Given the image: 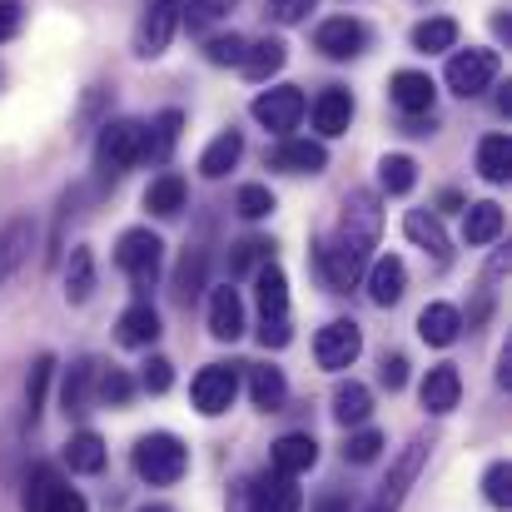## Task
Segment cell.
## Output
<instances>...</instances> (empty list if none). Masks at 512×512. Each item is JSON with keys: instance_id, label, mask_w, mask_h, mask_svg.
Listing matches in <instances>:
<instances>
[{"instance_id": "cell-1", "label": "cell", "mask_w": 512, "mask_h": 512, "mask_svg": "<svg viewBox=\"0 0 512 512\" xmlns=\"http://www.w3.org/2000/svg\"><path fill=\"white\" fill-rule=\"evenodd\" d=\"M378 234H383V209H378V194L373 189H353L343 199V214H339V229L329 239L314 244V264L324 274V284L334 294H348L358 289L373 249H378Z\"/></svg>"}, {"instance_id": "cell-2", "label": "cell", "mask_w": 512, "mask_h": 512, "mask_svg": "<svg viewBox=\"0 0 512 512\" xmlns=\"http://www.w3.org/2000/svg\"><path fill=\"white\" fill-rule=\"evenodd\" d=\"M130 463H135V478H140V483H150V488H174V483L189 473V448H184V438L155 428V433H145V438L135 443Z\"/></svg>"}, {"instance_id": "cell-3", "label": "cell", "mask_w": 512, "mask_h": 512, "mask_svg": "<svg viewBox=\"0 0 512 512\" xmlns=\"http://www.w3.org/2000/svg\"><path fill=\"white\" fill-rule=\"evenodd\" d=\"M145 155V125L140 120H105L95 135V174L100 184H115L140 165Z\"/></svg>"}, {"instance_id": "cell-4", "label": "cell", "mask_w": 512, "mask_h": 512, "mask_svg": "<svg viewBox=\"0 0 512 512\" xmlns=\"http://www.w3.org/2000/svg\"><path fill=\"white\" fill-rule=\"evenodd\" d=\"M115 264H120V274H125L135 289H155V279H160V269H165V239H160L155 229L135 224V229H125V234L115 239Z\"/></svg>"}, {"instance_id": "cell-5", "label": "cell", "mask_w": 512, "mask_h": 512, "mask_svg": "<svg viewBox=\"0 0 512 512\" xmlns=\"http://www.w3.org/2000/svg\"><path fill=\"white\" fill-rule=\"evenodd\" d=\"M20 508L25 512H90L85 493L65 483V473L55 463H35L25 473V493H20Z\"/></svg>"}, {"instance_id": "cell-6", "label": "cell", "mask_w": 512, "mask_h": 512, "mask_svg": "<svg viewBox=\"0 0 512 512\" xmlns=\"http://www.w3.org/2000/svg\"><path fill=\"white\" fill-rule=\"evenodd\" d=\"M239 398V363H204L189 383V403L199 418H224Z\"/></svg>"}, {"instance_id": "cell-7", "label": "cell", "mask_w": 512, "mask_h": 512, "mask_svg": "<svg viewBox=\"0 0 512 512\" xmlns=\"http://www.w3.org/2000/svg\"><path fill=\"white\" fill-rule=\"evenodd\" d=\"M428 453H433V443L428 438H413L398 458H393V468H388V478L378 483V493H373V503L363 512H398L403 508V498H408V488L418 483V473H423V463H428Z\"/></svg>"}, {"instance_id": "cell-8", "label": "cell", "mask_w": 512, "mask_h": 512, "mask_svg": "<svg viewBox=\"0 0 512 512\" xmlns=\"http://www.w3.org/2000/svg\"><path fill=\"white\" fill-rule=\"evenodd\" d=\"M304 110H309V100H304L299 85H274V90L254 95V105H249V115H254L269 135H279V140H289V135L299 130Z\"/></svg>"}, {"instance_id": "cell-9", "label": "cell", "mask_w": 512, "mask_h": 512, "mask_svg": "<svg viewBox=\"0 0 512 512\" xmlns=\"http://www.w3.org/2000/svg\"><path fill=\"white\" fill-rule=\"evenodd\" d=\"M443 80H448V90L463 95V100L483 95V90L498 80V50H483V45H473V50H453Z\"/></svg>"}, {"instance_id": "cell-10", "label": "cell", "mask_w": 512, "mask_h": 512, "mask_svg": "<svg viewBox=\"0 0 512 512\" xmlns=\"http://www.w3.org/2000/svg\"><path fill=\"white\" fill-rule=\"evenodd\" d=\"M179 0H145L140 20H135V55L140 60H160L170 50L174 30H179Z\"/></svg>"}, {"instance_id": "cell-11", "label": "cell", "mask_w": 512, "mask_h": 512, "mask_svg": "<svg viewBox=\"0 0 512 512\" xmlns=\"http://www.w3.org/2000/svg\"><path fill=\"white\" fill-rule=\"evenodd\" d=\"M244 512H304L299 478H284V473L264 468L259 478L244 483Z\"/></svg>"}, {"instance_id": "cell-12", "label": "cell", "mask_w": 512, "mask_h": 512, "mask_svg": "<svg viewBox=\"0 0 512 512\" xmlns=\"http://www.w3.org/2000/svg\"><path fill=\"white\" fill-rule=\"evenodd\" d=\"M358 353H363V329H358L353 319H329V324L319 329V339H314V358H319L324 373L353 368Z\"/></svg>"}, {"instance_id": "cell-13", "label": "cell", "mask_w": 512, "mask_h": 512, "mask_svg": "<svg viewBox=\"0 0 512 512\" xmlns=\"http://www.w3.org/2000/svg\"><path fill=\"white\" fill-rule=\"evenodd\" d=\"M388 100L398 105L403 120H423V115H433V105H438V85H433L428 70H393Z\"/></svg>"}, {"instance_id": "cell-14", "label": "cell", "mask_w": 512, "mask_h": 512, "mask_svg": "<svg viewBox=\"0 0 512 512\" xmlns=\"http://www.w3.org/2000/svg\"><path fill=\"white\" fill-rule=\"evenodd\" d=\"M358 284L368 289V304L373 309H393L408 294V264L398 254H378V259H368V269H363Z\"/></svg>"}, {"instance_id": "cell-15", "label": "cell", "mask_w": 512, "mask_h": 512, "mask_svg": "<svg viewBox=\"0 0 512 512\" xmlns=\"http://www.w3.org/2000/svg\"><path fill=\"white\" fill-rule=\"evenodd\" d=\"M314 50H324L329 60H358L368 50V25L353 20V15H329L314 30Z\"/></svg>"}, {"instance_id": "cell-16", "label": "cell", "mask_w": 512, "mask_h": 512, "mask_svg": "<svg viewBox=\"0 0 512 512\" xmlns=\"http://www.w3.org/2000/svg\"><path fill=\"white\" fill-rule=\"evenodd\" d=\"M95 383H100V358L80 353L65 368V378H60V408H65V418H85L95 408Z\"/></svg>"}, {"instance_id": "cell-17", "label": "cell", "mask_w": 512, "mask_h": 512, "mask_svg": "<svg viewBox=\"0 0 512 512\" xmlns=\"http://www.w3.org/2000/svg\"><path fill=\"white\" fill-rule=\"evenodd\" d=\"M35 219L30 214H10L5 224H0V289L30 264V249H35Z\"/></svg>"}, {"instance_id": "cell-18", "label": "cell", "mask_w": 512, "mask_h": 512, "mask_svg": "<svg viewBox=\"0 0 512 512\" xmlns=\"http://www.w3.org/2000/svg\"><path fill=\"white\" fill-rule=\"evenodd\" d=\"M418 398H423V408L433 418H448L463 403V373H458V363H433L423 373V383H418Z\"/></svg>"}, {"instance_id": "cell-19", "label": "cell", "mask_w": 512, "mask_h": 512, "mask_svg": "<svg viewBox=\"0 0 512 512\" xmlns=\"http://www.w3.org/2000/svg\"><path fill=\"white\" fill-rule=\"evenodd\" d=\"M204 319H209V339H219V343L244 339V329H249V324H244V299H239V289H229V284L209 289Z\"/></svg>"}, {"instance_id": "cell-20", "label": "cell", "mask_w": 512, "mask_h": 512, "mask_svg": "<svg viewBox=\"0 0 512 512\" xmlns=\"http://www.w3.org/2000/svg\"><path fill=\"white\" fill-rule=\"evenodd\" d=\"M269 170L279 174H324L329 170V150H324V140H279L274 150H269Z\"/></svg>"}, {"instance_id": "cell-21", "label": "cell", "mask_w": 512, "mask_h": 512, "mask_svg": "<svg viewBox=\"0 0 512 512\" xmlns=\"http://www.w3.org/2000/svg\"><path fill=\"white\" fill-rule=\"evenodd\" d=\"M314 463H319V438L314 433H284L269 448V468L284 473V478H304V473H314Z\"/></svg>"}, {"instance_id": "cell-22", "label": "cell", "mask_w": 512, "mask_h": 512, "mask_svg": "<svg viewBox=\"0 0 512 512\" xmlns=\"http://www.w3.org/2000/svg\"><path fill=\"white\" fill-rule=\"evenodd\" d=\"M160 334H165V324H160V309H155L150 299H135V304L120 314V324H115L120 348H155Z\"/></svg>"}, {"instance_id": "cell-23", "label": "cell", "mask_w": 512, "mask_h": 512, "mask_svg": "<svg viewBox=\"0 0 512 512\" xmlns=\"http://www.w3.org/2000/svg\"><path fill=\"white\" fill-rule=\"evenodd\" d=\"M244 373H249V403L259 408V413H284V403H289V378H284V368H274V363H239Z\"/></svg>"}, {"instance_id": "cell-24", "label": "cell", "mask_w": 512, "mask_h": 512, "mask_svg": "<svg viewBox=\"0 0 512 512\" xmlns=\"http://www.w3.org/2000/svg\"><path fill=\"white\" fill-rule=\"evenodd\" d=\"M418 339L428 343V348H453V343L463 339V314H458V304L433 299V304L418 314Z\"/></svg>"}, {"instance_id": "cell-25", "label": "cell", "mask_w": 512, "mask_h": 512, "mask_svg": "<svg viewBox=\"0 0 512 512\" xmlns=\"http://www.w3.org/2000/svg\"><path fill=\"white\" fill-rule=\"evenodd\" d=\"M503 229H508V214H503V204H493V199L463 204V244H473V249H483V244H498V239H503Z\"/></svg>"}, {"instance_id": "cell-26", "label": "cell", "mask_w": 512, "mask_h": 512, "mask_svg": "<svg viewBox=\"0 0 512 512\" xmlns=\"http://www.w3.org/2000/svg\"><path fill=\"white\" fill-rule=\"evenodd\" d=\"M254 299H259V324L289 319V274H284L274 259L254 274Z\"/></svg>"}, {"instance_id": "cell-27", "label": "cell", "mask_w": 512, "mask_h": 512, "mask_svg": "<svg viewBox=\"0 0 512 512\" xmlns=\"http://www.w3.org/2000/svg\"><path fill=\"white\" fill-rule=\"evenodd\" d=\"M105 463H110V448H105V438H100L95 428L70 433V443H65V468H70V473L95 478V473H105Z\"/></svg>"}, {"instance_id": "cell-28", "label": "cell", "mask_w": 512, "mask_h": 512, "mask_svg": "<svg viewBox=\"0 0 512 512\" xmlns=\"http://www.w3.org/2000/svg\"><path fill=\"white\" fill-rule=\"evenodd\" d=\"M348 125H353V95H348L343 85H329V90L314 100V130H319L324 140H339V135H348Z\"/></svg>"}, {"instance_id": "cell-29", "label": "cell", "mask_w": 512, "mask_h": 512, "mask_svg": "<svg viewBox=\"0 0 512 512\" xmlns=\"http://www.w3.org/2000/svg\"><path fill=\"white\" fill-rule=\"evenodd\" d=\"M284 60H289V45H284L279 35H264V40H254V45L244 50L239 70H244V80L264 85L269 75H279V70H284Z\"/></svg>"}, {"instance_id": "cell-30", "label": "cell", "mask_w": 512, "mask_h": 512, "mask_svg": "<svg viewBox=\"0 0 512 512\" xmlns=\"http://www.w3.org/2000/svg\"><path fill=\"white\" fill-rule=\"evenodd\" d=\"M403 234L423 249V254H433L438 264H448V234H443V224H438V214H428V209H408L403 214Z\"/></svg>"}, {"instance_id": "cell-31", "label": "cell", "mask_w": 512, "mask_h": 512, "mask_svg": "<svg viewBox=\"0 0 512 512\" xmlns=\"http://www.w3.org/2000/svg\"><path fill=\"white\" fill-rule=\"evenodd\" d=\"M184 204H189V184H184V174L165 170L160 179H150V189H145V209H150L155 219L184 214Z\"/></svg>"}, {"instance_id": "cell-32", "label": "cell", "mask_w": 512, "mask_h": 512, "mask_svg": "<svg viewBox=\"0 0 512 512\" xmlns=\"http://www.w3.org/2000/svg\"><path fill=\"white\" fill-rule=\"evenodd\" d=\"M373 418V393H368V383H358V378H348L334 388V423L339 428H363Z\"/></svg>"}, {"instance_id": "cell-33", "label": "cell", "mask_w": 512, "mask_h": 512, "mask_svg": "<svg viewBox=\"0 0 512 512\" xmlns=\"http://www.w3.org/2000/svg\"><path fill=\"white\" fill-rule=\"evenodd\" d=\"M90 294H95V249L75 244L65 259V304H90Z\"/></svg>"}, {"instance_id": "cell-34", "label": "cell", "mask_w": 512, "mask_h": 512, "mask_svg": "<svg viewBox=\"0 0 512 512\" xmlns=\"http://www.w3.org/2000/svg\"><path fill=\"white\" fill-rule=\"evenodd\" d=\"M204 274H209V249L189 244V249H184V259H179V269H174V299H179L184 309L204 294Z\"/></svg>"}, {"instance_id": "cell-35", "label": "cell", "mask_w": 512, "mask_h": 512, "mask_svg": "<svg viewBox=\"0 0 512 512\" xmlns=\"http://www.w3.org/2000/svg\"><path fill=\"white\" fill-rule=\"evenodd\" d=\"M179 130H184V115H179V110H160V115L145 125V155H140V160L165 165V160H170V150L179 145Z\"/></svg>"}, {"instance_id": "cell-36", "label": "cell", "mask_w": 512, "mask_h": 512, "mask_svg": "<svg viewBox=\"0 0 512 512\" xmlns=\"http://www.w3.org/2000/svg\"><path fill=\"white\" fill-rule=\"evenodd\" d=\"M50 378H55V353H35V358H30V373H25V423H30V428H35L40 413H45Z\"/></svg>"}, {"instance_id": "cell-37", "label": "cell", "mask_w": 512, "mask_h": 512, "mask_svg": "<svg viewBox=\"0 0 512 512\" xmlns=\"http://www.w3.org/2000/svg\"><path fill=\"white\" fill-rule=\"evenodd\" d=\"M239 155H244V135H239V130H224V135H214L209 150L199 155V174H204V179H224V174L239 165Z\"/></svg>"}, {"instance_id": "cell-38", "label": "cell", "mask_w": 512, "mask_h": 512, "mask_svg": "<svg viewBox=\"0 0 512 512\" xmlns=\"http://www.w3.org/2000/svg\"><path fill=\"white\" fill-rule=\"evenodd\" d=\"M413 50H423V55H438V50H458V20H453V15H433V20H418V25H413Z\"/></svg>"}, {"instance_id": "cell-39", "label": "cell", "mask_w": 512, "mask_h": 512, "mask_svg": "<svg viewBox=\"0 0 512 512\" xmlns=\"http://www.w3.org/2000/svg\"><path fill=\"white\" fill-rule=\"evenodd\" d=\"M478 174H483L488 184H508V174H512L508 135H483V145H478Z\"/></svg>"}, {"instance_id": "cell-40", "label": "cell", "mask_w": 512, "mask_h": 512, "mask_svg": "<svg viewBox=\"0 0 512 512\" xmlns=\"http://www.w3.org/2000/svg\"><path fill=\"white\" fill-rule=\"evenodd\" d=\"M383 448H388V438L378 433V428H348V438H343V463H353V468H368V463H378L383 458Z\"/></svg>"}, {"instance_id": "cell-41", "label": "cell", "mask_w": 512, "mask_h": 512, "mask_svg": "<svg viewBox=\"0 0 512 512\" xmlns=\"http://www.w3.org/2000/svg\"><path fill=\"white\" fill-rule=\"evenodd\" d=\"M130 398H135V378L125 373V368H100V383H95V403H105V408H130Z\"/></svg>"}, {"instance_id": "cell-42", "label": "cell", "mask_w": 512, "mask_h": 512, "mask_svg": "<svg viewBox=\"0 0 512 512\" xmlns=\"http://www.w3.org/2000/svg\"><path fill=\"white\" fill-rule=\"evenodd\" d=\"M418 184V165L408 155H383L378 160V189L383 194H408Z\"/></svg>"}, {"instance_id": "cell-43", "label": "cell", "mask_w": 512, "mask_h": 512, "mask_svg": "<svg viewBox=\"0 0 512 512\" xmlns=\"http://www.w3.org/2000/svg\"><path fill=\"white\" fill-rule=\"evenodd\" d=\"M274 204H279V199H274L269 184H239V189H234V214H239V219H269Z\"/></svg>"}, {"instance_id": "cell-44", "label": "cell", "mask_w": 512, "mask_h": 512, "mask_svg": "<svg viewBox=\"0 0 512 512\" xmlns=\"http://www.w3.org/2000/svg\"><path fill=\"white\" fill-rule=\"evenodd\" d=\"M269 259H274V244L269 239H239L229 249V274H259Z\"/></svg>"}, {"instance_id": "cell-45", "label": "cell", "mask_w": 512, "mask_h": 512, "mask_svg": "<svg viewBox=\"0 0 512 512\" xmlns=\"http://www.w3.org/2000/svg\"><path fill=\"white\" fill-rule=\"evenodd\" d=\"M483 498H488V508H508L512 503V463L508 458L488 463V473H483Z\"/></svg>"}, {"instance_id": "cell-46", "label": "cell", "mask_w": 512, "mask_h": 512, "mask_svg": "<svg viewBox=\"0 0 512 512\" xmlns=\"http://www.w3.org/2000/svg\"><path fill=\"white\" fill-rule=\"evenodd\" d=\"M135 388H145V393H155V398L170 393L174 388V363L165 358V353H150V358L140 363V383H135Z\"/></svg>"}, {"instance_id": "cell-47", "label": "cell", "mask_w": 512, "mask_h": 512, "mask_svg": "<svg viewBox=\"0 0 512 512\" xmlns=\"http://www.w3.org/2000/svg\"><path fill=\"white\" fill-rule=\"evenodd\" d=\"M244 50H249V40H244V35H234V30H229V35H209V40H204V60H209V65H239V60H244Z\"/></svg>"}, {"instance_id": "cell-48", "label": "cell", "mask_w": 512, "mask_h": 512, "mask_svg": "<svg viewBox=\"0 0 512 512\" xmlns=\"http://www.w3.org/2000/svg\"><path fill=\"white\" fill-rule=\"evenodd\" d=\"M378 383H383L388 393H398V388L408 383V358H403V353H383V363H378Z\"/></svg>"}, {"instance_id": "cell-49", "label": "cell", "mask_w": 512, "mask_h": 512, "mask_svg": "<svg viewBox=\"0 0 512 512\" xmlns=\"http://www.w3.org/2000/svg\"><path fill=\"white\" fill-rule=\"evenodd\" d=\"M224 10H234V0H189V10H179V15H189V25L194 30H204L214 15H224Z\"/></svg>"}, {"instance_id": "cell-50", "label": "cell", "mask_w": 512, "mask_h": 512, "mask_svg": "<svg viewBox=\"0 0 512 512\" xmlns=\"http://www.w3.org/2000/svg\"><path fill=\"white\" fill-rule=\"evenodd\" d=\"M269 10H274L279 25H299V20H309L314 0H269Z\"/></svg>"}, {"instance_id": "cell-51", "label": "cell", "mask_w": 512, "mask_h": 512, "mask_svg": "<svg viewBox=\"0 0 512 512\" xmlns=\"http://www.w3.org/2000/svg\"><path fill=\"white\" fill-rule=\"evenodd\" d=\"M20 25H25V5H20V0H0V45L15 40Z\"/></svg>"}, {"instance_id": "cell-52", "label": "cell", "mask_w": 512, "mask_h": 512, "mask_svg": "<svg viewBox=\"0 0 512 512\" xmlns=\"http://www.w3.org/2000/svg\"><path fill=\"white\" fill-rule=\"evenodd\" d=\"M309 512H353V503H348V493H324Z\"/></svg>"}, {"instance_id": "cell-53", "label": "cell", "mask_w": 512, "mask_h": 512, "mask_svg": "<svg viewBox=\"0 0 512 512\" xmlns=\"http://www.w3.org/2000/svg\"><path fill=\"white\" fill-rule=\"evenodd\" d=\"M498 388H512V339H508V348L498 353Z\"/></svg>"}, {"instance_id": "cell-54", "label": "cell", "mask_w": 512, "mask_h": 512, "mask_svg": "<svg viewBox=\"0 0 512 512\" xmlns=\"http://www.w3.org/2000/svg\"><path fill=\"white\" fill-rule=\"evenodd\" d=\"M140 512H170V508H165V503H145Z\"/></svg>"}]
</instances>
